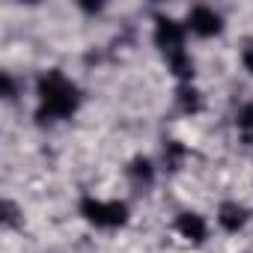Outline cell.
I'll return each instance as SVG.
<instances>
[{
    "mask_svg": "<svg viewBox=\"0 0 253 253\" xmlns=\"http://www.w3.org/2000/svg\"><path fill=\"white\" fill-rule=\"evenodd\" d=\"M33 92H36V119L42 125H54V122H66L72 119L81 104H84V92L81 86L60 69H45L36 84H33Z\"/></svg>",
    "mask_w": 253,
    "mask_h": 253,
    "instance_id": "6da1fadb",
    "label": "cell"
},
{
    "mask_svg": "<svg viewBox=\"0 0 253 253\" xmlns=\"http://www.w3.org/2000/svg\"><path fill=\"white\" fill-rule=\"evenodd\" d=\"M78 214L89 226L107 229V232L122 229L125 223L131 220V209H128V203H125V200H116V197L113 200H104V197H95V194H84L78 200Z\"/></svg>",
    "mask_w": 253,
    "mask_h": 253,
    "instance_id": "7a4b0ae2",
    "label": "cell"
},
{
    "mask_svg": "<svg viewBox=\"0 0 253 253\" xmlns=\"http://www.w3.org/2000/svg\"><path fill=\"white\" fill-rule=\"evenodd\" d=\"M152 45L158 48V54L167 60L173 54H182L188 51V30H185V21L167 15V12H158L152 18Z\"/></svg>",
    "mask_w": 253,
    "mask_h": 253,
    "instance_id": "3957f363",
    "label": "cell"
},
{
    "mask_svg": "<svg viewBox=\"0 0 253 253\" xmlns=\"http://www.w3.org/2000/svg\"><path fill=\"white\" fill-rule=\"evenodd\" d=\"M182 21H185L188 36H194V39H217V36H223V30H226L223 12L214 9V6H209V3H194V6L185 12Z\"/></svg>",
    "mask_w": 253,
    "mask_h": 253,
    "instance_id": "277c9868",
    "label": "cell"
},
{
    "mask_svg": "<svg viewBox=\"0 0 253 253\" xmlns=\"http://www.w3.org/2000/svg\"><path fill=\"white\" fill-rule=\"evenodd\" d=\"M173 232H176L185 244L203 247V244L209 241V235H211V223H209V217H206L203 211H197V209H182V211H176V217H173Z\"/></svg>",
    "mask_w": 253,
    "mask_h": 253,
    "instance_id": "5b68a950",
    "label": "cell"
},
{
    "mask_svg": "<svg viewBox=\"0 0 253 253\" xmlns=\"http://www.w3.org/2000/svg\"><path fill=\"white\" fill-rule=\"evenodd\" d=\"M125 179H128V185L134 191L146 194L158 182V164L149 155H131L128 161H125Z\"/></svg>",
    "mask_w": 253,
    "mask_h": 253,
    "instance_id": "8992f818",
    "label": "cell"
},
{
    "mask_svg": "<svg viewBox=\"0 0 253 253\" xmlns=\"http://www.w3.org/2000/svg\"><path fill=\"white\" fill-rule=\"evenodd\" d=\"M214 223L226 235H238L250 223V209L244 203H238V200H220L217 209H214Z\"/></svg>",
    "mask_w": 253,
    "mask_h": 253,
    "instance_id": "52a82bcc",
    "label": "cell"
},
{
    "mask_svg": "<svg viewBox=\"0 0 253 253\" xmlns=\"http://www.w3.org/2000/svg\"><path fill=\"white\" fill-rule=\"evenodd\" d=\"M173 104L182 116H200L206 110V95L197 84H176L173 89Z\"/></svg>",
    "mask_w": 253,
    "mask_h": 253,
    "instance_id": "ba28073f",
    "label": "cell"
},
{
    "mask_svg": "<svg viewBox=\"0 0 253 253\" xmlns=\"http://www.w3.org/2000/svg\"><path fill=\"white\" fill-rule=\"evenodd\" d=\"M164 63H167L170 75L176 78V84H194V78H197V60H194L191 51L173 54V57H167Z\"/></svg>",
    "mask_w": 253,
    "mask_h": 253,
    "instance_id": "9c48e42d",
    "label": "cell"
},
{
    "mask_svg": "<svg viewBox=\"0 0 253 253\" xmlns=\"http://www.w3.org/2000/svg\"><path fill=\"white\" fill-rule=\"evenodd\" d=\"M185 158H188V146H185L182 140L167 137V140L161 143V164H164L167 173H179L182 164H185Z\"/></svg>",
    "mask_w": 253,
    "mask_h": 253,
    "instance_id": "30bf717a",
    "label": "cell"
},
{
    "mask_svg": "<svg viewBox=\"0 0 253 253\" xmlns=\"http://www.w3.org/2000/svg\"><path fill=\"white\" fill-rule=\"evenodd\" d=\"M235 134L244 146H253V101L241 104L235 113Z\"/></svg>",
    "mask_w": 253,
    "mask_h": 253,
    "instance_id": "8fae6325",
    "label": "cell"
},
{
    "mask_svg": "<svg viewBox=\"0 0 253 253\" xmlns=\"http://www.w3.org/2000/svg\"><path fill=\"white\" fill-rule=\"evenodd\" d=\"M0 223H3V229H21L24 226V209L15 200H3L0 203Z\"/></svg>",
    "mask_w": 253,
    "mask_h": 253,
    "instance_id": "7c38bea8",
    "label": "cell"
},
{
    "mask_svg": "<svg viewBox=\"0 0 253 253\" xmlns=\"http://www.w3.org/2000/svg\"><path fill=\"white\" fill-rule=\"evenodd\" d=\"M0 95L3 101H15L21 95V86H18V78L12 72H0Z\"/></svg>",
    "mask_w": 253,
    "mask_h": 253,
    "instance_id": "4fadbf2b",
    "label": "cell"
},
{
    "mask_svg": "<svg viewBox=\"0 0 253 253\" xmlns=\"http://www.w3.org/2000/svg\"><path fill=\"white\" fill-rule=\"evenodd\" d=\"M238 57H241V69L253 78V39H247V42L241 45V54H238Z\"/></svg>",
    "mask_w": 253,
    "mask_h": 253,
    "instance_id": "5bb4252c",
    "label": "cell"
},
{
    "mask_svg": "<svg viewBox=\"0 0 253 253\" xmlns=\"http://www.w3.org/2000/svg\"><path fill=\"white\" fill-rule=\"evenodd\" d=\"M81 9H84V12H89V15H98L104 6H101V3H95V6H92V3H81Z\"/></svg>",
    "mask_w": 253,
    "mask_h": 253,
    "instance_id": "9a60e30c",
    "label": "cell"
}]
</instances>
